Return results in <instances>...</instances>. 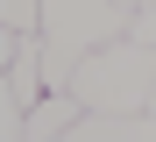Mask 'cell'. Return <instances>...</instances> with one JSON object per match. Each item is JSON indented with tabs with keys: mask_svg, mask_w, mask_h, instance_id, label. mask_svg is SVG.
Segmentation results:
<instances>
[{
	"mask_svg": "<svg viewBox=\"0 0 156 142\" xmlns=\"http://www.w3.org/2000/svg\"><path fill=\"white\" fill-rule=\"evenodd\" d=\"M121 36H135V7H121V0H43V71H50V93H71V71L99 43H121Z\"/></svg>",
	"mask_w": 156,
	"mask_h": 142,
	"instance_id": "cell-1",
	"label": "cell"
},
{
	"mask_svg": "<svg viewBox=\"0 0 156 142\" xmlns=\"http://www.w3.org/2000/svg\"><path fill=\"white\" fill-rule=\"evenodd\" d=\"M71 93L85 100V114H149L156 100V43H99L85 64L71 71Z\"/></svg>",
	"mask_w": 156,
	"mask_h": 142,
	"instance_id": "cell-2",
	"label": "cell"
},
{
	"mask_svg": "<svg viewBox=\"0 0 156 142\" xmlns=\"http://www.w3.org/2000/svg\"><path fill=\"white\" fill-rule=\"evenodd\" d=\"M57 142H156V114H78Z\"/></svg>",
	"mask_w": 156,
	"mask_h": 142,
	"instance_id": "cell-3",
	"label": "cell"
},
{
	"mask_svg": "<svg viewBox=\"0 0 156 142\" xmlns=\"http://www.w3.org/2000/svg\"><path fill=\"white\" fill-rule=\"evenodd\" d=\"M78 114H85V100H78V93H43V100L29 107V142H57Z\"/></svg>",
	"mask_w": 156,
	"mask_h": 142,
	"instance_id": "cell-4",
	"label": "cell"
},
{
	"mask_svg": "<svg viewBox=\"0 0 156 142\" xmlns=\"http://www.w3.org/2000/svg\"><path fill=\"white\" fill-rule=\"evenodd\" d=\"M135 43H156V7H149V14H135Z\"/></svg>",
	"mask_w": 156,
	"mask_h": 142,
	"instance_id": "cell-5",
	"label": "cell"
},
{
	"mask_svg": "<svg viewBox=\"0 0 156 142\" xmlns=\"http://www.w3.org/2000/svg\"><path fill=\"white\" fill-rule=\"evenodd\" d=\"M121 7H135V14H149V7H156V0H121Z\"/></svg>",
	"mask_w": 156,
	"mask_h": 142,
	"instance_id": "cell-6",
	"label": "cell"
},
{
	"mask_svg": "<svg viewBox=\"0 0 156 142\" xmlns=\"http://www.w3.org/2000/svg\"><path fill=\"white\" fill-rule=\"evenodd\" d=\"M149 114H156V100H149Z\"/></svg>",
	"mask_w": 156,
	"mask_h": 142,
	"instance_id": "cell-7",
	"label": "cell"
}]
</instances>
